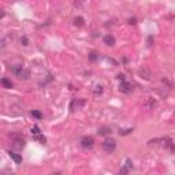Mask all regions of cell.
<instances>
[{
    "mask_svg": "<svg viewBox=\"0 0 175 175\" xmlns=\"http://www.w3.org/2000/svg\"><path fill=\"white\" fill-rule=\"evenodd\" d=\"M11 71L19 78V79H29V77H30V71L27 68H23L22 66H13Z\"/></svg>",
    "mask_w": 175,
    "mask_h": 175,
    "instance_id": "6da1fadb",
    "label": "cell"
},
{
    "mask_svg": "<svg viewBox=\"0 0 175 175\" xmlns=\"http://www.w3.org/2000/svg\"><path fill=\"white\" fill-rule=\"evenodd\" d=\"M79 145L85 151H92L94 148V138L90 136H84L79 139Z\"/></svg>",
    "mask_w": 175,
    "mask_h": 175,
    "instance_id": "7a4b0ae2",
    "label": "cell"
},
{
    "mask_svg": "<svg viewBox=\"0 0 175 175\" xmlns=\"http://www.w3.org/2000/svg\"><path fill=\"white\" fill-rule=\"evenodd\" d=\"M103 149L105 153H112L116 149V141L113 138H105L103 142Z\"/></svg>",
    "mask_w": 175,
    "mask_h": 175,
    "instance_id": "3957f363",
    "label": "cell"
},
{
    "mask_svg": "<svg viewBox=\"0 0 175 175\" xmlns=\"http://www.w3.org/2000/svg\"><path fill=\"white\" fill-rule=\"evenodd\" d=\"M133 90H134L133 85L130 84V82H127L126 79H125V81H122L119 84V92H122V93L130 94V93H133Z\"/></svg>",
    "mask_w": 175,
    "mask_h": 175,
    "instance_id": "277c9868",
    "label": "cell"
},
{
    "mask_svg": "<svg viewBox=\"0 0 175 175\" xmlns=\"http://www.w3.org/2000/svg\"><path fill=\"white\" fill-rule=\"evenodd\" d=\"M13 148L16 151H22L25 148V139L22 137H16L14 136V141H13Z\"/></svg>",
    "mask_w": 175,
    "mask_h": 175,
    "instance_id": "5b68a950",
    "label": "cell"
},
{
    "mask_svg": "<svg viewBox=\"0 0 175 175\" xmlns=\"http://www.w3.org/2000/svg\"><path fill=\"white\" fill-rule=\"evenodd\" d=\"M85 104H86V100H85V99H75V100H73L70 108H71V111L81 110V108L85 107Z\"/></svg>",
    "mask_w": 175,
    "mask_h": 175,
    "instance_id": "8992f818",
    "label": "cell"
},
{
    "mask_svg": "<svg viewBox=\"0 0 175 175\" xmlns=\"http://www.w3.org/2000/svg\"><path fill=\"white\" fill-rule=\"evenodd\" d=\"M138 75L142 78V79L149 81L151 78H152V71H151V68H148V67H141L138 70Z\"/></svg>",
    "mask_w": 175,
    "mask_h": 175,
    "instance_id": "52a82bcc",
    "label": "cell"
},
{
    "mask_svg": "<svg viewBox=\"0 0 175 175\" xmlns=\"http://www.w3.org/2000/svg\"><path fill=\"white\" fill-rule=\"evenodd\" d=\"M145 107L148 108V110H155V108L157 107V100L153 97H148L145 101Z\"/></svg>",
    "mask_w": 175,
    "mask_h": 175,
    "instance_id": "ba28073f",
    "label": "cell"
},
{
    "mask_svg": "<svg viewBox=\"0 0 175 175\" xmlns=\"http://www.w3.org/2000/svg\"><path fill=\"white\" fill-rule=\"evenodd\" d=\"M103 41L105 45L108 47H113L115 45V37L112 36V34H105V36L103 37Z\"/></svg>",
    "mask_w": 175,
    "mask_h": 175,
    "instance_id": "9c48e42d",
    "label": "cell"
},
{
    "mask_svg": "<svg viewBox=\"0 0 175 175\" xmlns=\"http://www.w3.org/2000/svg\"><path fill=\"white\" fill-rule=\"evenodd\" d=\"M97 133H99V136H108V134H111V127L101 126V127H99Z\"/></svg>",
    "mask_w": 175,
    "mask_h": 175,
    "instance_id": "30bf717a",
    "label": "cell"
},
{
    "mask_svg": "<svg viewBox=\"0 0 175 175\" xmlns=\"http://www.w3.org/2000/svg\"><path fill=\"white\" fill-rule=\"evenodd\" d=\"M8 155H10V157L16 163V164H21V163H22V157H21L18 153H15V152H13V151H10V152H8Z\"/></svg>",
    "mask_w": 175,
    "mask_h": 175,
    "instance_id": "8fae6325",
    "label": "cell"
},
{
    "mask_svg": "<svg viewBox=\"0 0 175 175\" xmlns=\"http://www.w3.org/2000/svg\"><path fill=\"white\" fill-rule=\"evenodd\" d=\"M103 90H104V88H103V85H100V84H97V85H94L93 86V89H92V92H93V94H101L103 93Z\"/></svg>",
    "mask_w": 175,
    "mask_h": 175,
    "instance_id": "7c38bea8",
    "label": "cell"
},
{
    "mask_svg": "<svg viewBox=\"0 0 175 175\" xmlns=\"http://www.w3.org/2000/svg\"><path fill=\"white\" fill-rule=\"evenodd\" d=\"M1 85H3V88H6V89H11V88L14 86L13 82H11L8 78H1Z\"/></svg>",
    "mask_w": 175,
    "mask_h": 175,
    "instance_id": "4fadbf2b",
    "label": "cell"
},
{
    "mask_svg": "<svg viewBox=\"0 0 175 175\" xmlns=\"http://www.w3.org/2000/svg\"><path fill=\"white\" fill-rule=\"evenodd\" d=\"M74 25L78 26V27H81V26L85 25V19L82 18V16H77V18L74 19Z\"/></svg>",
    "mask_w": 175,
    "mask_h": 175,
    "instance_id": "5bb4252c",
    "label": "cell"
},
{
    "mask_svg": "<svg viewBox=\"0 0 175 175\" xmlns=\"http://www.w3.org/2000/svg\"><path fill=\"white\" fill-rule=\"evenodd\" d=\"M88 58H89L90 62H96V60L99 59V53H96V52H90V53L88 55Z\"/></svg>",
    "mask_w": 175,
    "mask_h": 175,
    "instance_id": "9a60e30c",
    "label": "cell"
},
{
    "mask_svg": "<svg viewBox=\"0 0 175 175\" xmlns=\"http://www.w3.org/2000/svg\"><path fill=\"white\" fill-rule=\"evenodd\" d=\"M32 116L36 118V119H41V118H42V113L40 112V111H37V110H33L32 111Z\"/></svg>",
    "mask_w": 175,
    "mask_h": 175,
    "instance_id": "2e32d148",
    "label": "cell"
},
{
    "mask_svg": "<svg viewBox=\"0 0 175 175\" xmlns=\"http://www.w3.org/2000/svg\"><path fill=\"white\" fill-rule=\"evenodd\" d=\"M19 42H21V45H23V47H26L27 45V44H29V39H27V37L26 36H22L19 39Z\"/></svg>",
    "mask_w": 175,
    "mask_h": 175,
    "instance_id": "e0dca14e",
    "label": "cell"
},
{
    "mask_svg": "<svg viewBox=\"0 0 175 175\" xmlns=\"http://www.w3.org/2000/svg\"><path fill=\"white\" fill-rule=\"evenodd\" d=\"M40 133H41V131H40V127L39 126H33L32 127V134H33V136H39Z\"/></svg>",
    "mask_w": 175,
    "mask_h": 175,
    "instance_id": "ac0fdd59",
    "label": "cell"
},
{
    "mask_svg": "<svg viewBox=\"0 0 175 175\" xmlns=\"http://www.w3.org/2000/svg\"><path fill=\"white\" fill-rule=\"evenodd\" d=\"M133 131V129H125V130H119V134L120 136H126V134H130Z\"/></svg>",
    "mask_w": 175,
    "mask_h": 175,
    "instance_id": "d6986e66",
    "label": "cell"
},
{
    "mask_svg": "<svg viewBox=\"0 0 175 175\" xmlns=\"http://www.w3.org/2000/svg\"><path fill=\"white\" fill-rule=\"evenodd\" d=\"M129 23H130V25H136V23H137L136 18H130V19H129Z\"/></svg>",
    "mask_w": 175,
    "mask_h": 175,
    "instance_id": "ffe728a7",
    "label": "cell"
},
{
    "mask_svg": "<svg viewBox=\"0 0 175 175\" xmlns=\"http://www.w3.org/2000/svg\"><path fill=\"white\" fill-rule=\"evenodd\" d=\"M118 78H119L120 81H125V75L123 74H119V75H118Z\"/></svg>",
    "mask_w": 175,
    "mask_h": 175,
    "instance_id": "44dd1931",
    "label": "cell"
},
{
    "mask_svg": "<svg viewBox=\"0 0 175 175\" xmlns=\"http://www.w3.org/2000/svg\"><path fill=\"white\" fill-rule=\"evenodd\" d=\"M148 45H152V37H149V39H148Z\"/></svg>",
    "mask_w": 175,
    "mask_h": 175,
    "instance_id": "7402d4cb",
    "label": "cell"
}]
</instances>
